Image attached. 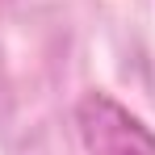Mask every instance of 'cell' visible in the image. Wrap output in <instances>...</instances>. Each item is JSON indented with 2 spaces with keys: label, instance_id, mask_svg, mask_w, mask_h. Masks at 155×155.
Listing matches in <instances>:
<instances>
[{
  "label": "cell",
  "instance_id": "obj_1",
  "mask_svg": "<svg viewBox=\"0 0 155 155\" xmlns=\"http://www.w3.org/2000/svg\"><path fill=\"white\" fill-rule=\"evenodd\" d=\"M84 147L92 155H155V134L105 92H88L76 109Z\"/></svg>",
  "mask_w": 155,
  "mask_h": 155
}]
</instances>
